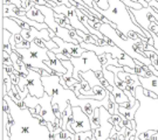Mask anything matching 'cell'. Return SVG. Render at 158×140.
<instances>
[{
  "mask_svg": "<svg viewBox=\"0 0 158 140\" xmlns=\"http://www.w3.org/2000/svg\"><path fill=\"white\" fill-rule=\"evenodd\" d=\"M10 106L13 124L10 130L11 140H51V131L39 118L33 116L29 107H20L8 95L2 97Z\"/></svg>",
  "mask_w": 158,
  "mask_h": 140,
  "instance_id": "1",
  "label": "cell"
},
{
  "mask_svg": "<svg viewBox=\"0 0 158 140\" xmlns=\"http://www.w3.org/2000/svg\"><path fill=\"white\" fill-rule=\"evenodd\" d=\"M94 8L97 12H100L104 18H107L110 22L116 25V30L119 34L125 36V39H139L148 42L147 34L144 29L134 22L129 7L125 5L122 0H109V8L102 10L100 8L96 1L94 0Z\"/></svg>",
  "mask_w": 158,
  "mask_h": 140,
  "instance_id": "2",
  "label": "cell"
},
{
  "mask_svg": "<svg viewBox=\"0 0 158 140\" xmlns=\"http://www.w3.org/2000/svg\"><path fill=\"white\" fill-rule=\"evenodd\" d=\"M135 97L139 101V107L135 114L137 124L136 135L149 131L158 130V98H151L144 94V88L142 85L136 86Z\"/></svg>",
  "mask_w": 158,
  "mask_h": 140,
  "instance_id": "3",
  "label": "cell"
},
{
  "mask_svg": "<svg viewBox=\"0 0 158 140\" xmlns=\"http://www.w3.org/2000/svg\"><path fill=\"white\" fill-rule=\"evenodd\" d=\"M98 30H100L103 35H106L107 38H109V39L111 40L114 42V45H116L117 47H119L122 50L125 51V53L129 56H131L132 58L141 61L142 63H144L148 67L152 64L150 57L142 55V54H139L138 51L136 50V47L143 41L141 38H139V39H131V38L124 39L115 28L110 26V23H104V22L101 23L100 27H98Z\"/></svg>",
  "mask_w": 158,
  "mask_h": 140,
  "instance_id": "4",
  "label": "cell"
},
{
  "mask_svg": "<svg viewBox=\"0 0 158 140\" xmlns=\"http://www.w3.org/2000/svg\"><path fill=\"white\" fill-rule=\"evenodd\" d=\"M14 50L18 51L21 55L23 63L27 67H31L33 69H44L46 71H48L51 75L53 73H55L46 64V61L49 60V56H48L49 49L40 47L35 42H31V46L28 48H17Z\"/></svg>",
  "mask_w": 158,
  "mask_h": 140,
  "instance_id": "5",
  "label": "cell"
},
{
  "mask_svg": "<svg viewBox=\"0 0 158 140\" xmlns=\"http://www.w3.org/2000/svg\"><path fill=\"white\" fill-rule=\"evenodd\" d=\"M70 61L74 66L73 77L77 79L79 82H82L83 78L80 76V73H85V71H102L103 70V66H102L101 61L98 58V55L95 51L93 50H85L81 56L77 57H72Z\"/></svg>",
  "mask_w": 158,
  "mask_h": 140,
  "instance_id": "6",
  "label": "cell"
},
{
  "mask_svg": "<svg viewBox=\"0 0 158 140\" xmlns=\"http://www.w3.org/2000/svg\"><path fill=\"white\" fill-rule=\"evenodd\" d=\"M52 99H53V97L47 92L40 98L28 94L27 97L23 99V103H25L26 107H29V109H35L36 105H40L41 106L40 116H42V118L46 122H51L54 125V127H60V119L56 117L55 112L53 110Z\"/></svg>",
  "mask_w": 158,
  "mask_h": 140,
  "instance_id": "7",
  "label": "cell"
},
{
  "mask_svg": "<svg viewBox=\"0 0 158 140\" xmlns=\"http://www.w3.org/2000/svg\"><path fill=\"white\" fill-rule=\"evenodd\" d=\"M111 113L104 106L100 107V126L97 129L93 130L94 135L97 140H107L110 137L111 130L114 129V124L110 122Z\"/></svg>",
  "mask_w": 158,
  "mask_h": 140,
  "instance_id": "8",
  "label": "cell"
},
{
  "mask_svg": "<svg viewBox=\"0 0 158 140\" xmlns=\"http://www.w3.org/2000/svg\"><path fill=\"white\" fill-rule=\"evenodd\" d=\"M72 129L74 133L79 132H87L90 131L91 124L90 118L85 113L81 106H73V122H72Z\"/></svg>",
  "mask_w": 158,
  "mask_h": 140,
  "instance_id": "9",
  "label": "cell"
},
{
  "mask_svg": "<svg viewBox=\"0 0 158 140\" xmlns=\"http://www.w3.org/2000/svg\"><path fill=\"white\" fill-rule=\"evenodd\" d=\"M28 69L29 74L26 78H27V88L29 90V95L40 98L46 94L45 86L42 83V75L33 68L28 67Z\"/></svg>",
  "mask_w": 158,
  "mask_h": 140,
  "instance_id": "10",
  "label": "cell"
},
{
  "mask_svg": "<svg viewBox=\"0 0 158 140\" xmlns=\"http://www.w3.org/2000/svg\"><path fill=\"white\" fill-rule=\"evenodd\" d=\"M152 7L149 5L148 7H142L141 10H134V8H129V11L134 14L136 20V23L138 26H141L144 30H149L150 29V25L152 20H156V18L152 15L151 13Z\"/></svg>",
  "mask_w": 158,
  "mask_h": 140,
  "instance_id": "11",
  "label": "cell"
},
{
  "mask_svg": "<svg viewBox=\"0 0 158 140\" xmlns=\"http://www.w3.org/2000/svg\"><path fill=\"white\" fill-rule=\"evenodd\" d=\"M55 34H56V36L61 38L66 42H72V43H76V45L83 42V39L76 33V29H69V28L59 26Z\"/></svg>",
  "mask_w": 158,
  "mask_h": 140,
  "instance_id": "12",
  "label": "cell"
},
{
  "mask_svg": "<svg viewBox=\"0 0 158 140\" xmlns=\"http://www.w3.org/2000/svg\"><path fill=\"white\" fill-rule=\"evenodd\" d=\"M35 6L45 15V22L47 23V26L51 28V29H53L54 32H56L57 28H59V23L55 20V11L52 7H49V6H45V5H35Z\"/></svg>",
  "mask_w": 158,
  "mask_h": 140,
  "instance_id": "13",
  "label": "cell"
},
{
  "mask_svg": "<svg viewBox=\"0 0 158 140\" xmlns=\"http://www.w3.org/2000/svg\"><path fill=\"white\" fill-rule=\"evenodd\" d=\"M26 13L27 11L25 7L19 8L17 5L10 4V2L2 4V18H15L20 15H26Z\"/></svg>",
  "mask_w": 158,
  "mask_h": 140,
  "instance_id": "14",
  "label": "cell"
},
{
  "mask_svg": "<svg viewBox=\"0 0 158 140\" xmlns=\"http://www.w3.org/2000/svg\"><path fill=\"white\" fill-rule=\"evenodd\" d=\"M48 56H49V60L46 61V64L51 68L53 71H55V73H61V74L67 73L66 67L62 64L61 60L57 57L55 53H53L52 50H48Z\"/></svg>",
  "mask_w": 158,
  "mask_h": 140,
  "instance_id": "15",
  "label": "cell"
},
{
  "mask_svg": "<svg viewBox=\"0 0 158 140\" xmlns=\"http://www.w3.org/2000/svg\"><path fill=\"white\" fill-rule=\"evenodd\" d=\"M139 81H141V85L148 91H152L156 95H158V76L156 75H151V76H139Z\"/></svg>",
  "mask_w": 158,
  "mask_h": 140,
  "instance_id": "16",
  "label": "cell"
},
{
  "mask_svg": "<svg viewBox=\"0 0 158 140\" xmlns=\"http://www.w3.org/2000/svg\"><path fill=\"white\" fill-rule=\"evenodd\" d=\"M2 28L10 30L12 34H21L23 29L13 18H2Z\"/></svg>",
  "mask_w": 158,
  "mask_h": 140,
  "instance_id": "17",
  "label": "cell"
},
{
  "mask_svg": "<svg viewBox=\"0 0 158 140\" xmlns=\"http://www.w3.org/2000/svg\"><path fill=\"white\" fill-rule=\"evenodd\" d=\"M138 107H139V101H136L135 105L131 107H125V106H122V105H119L118 106V111L119 113H122L123 116H125V118L131 122V120H134L135 119V114L137 110H138Z\"/></svg>",
  "mask_w": 158,
  "mask_h": 140,
  "instance_id": "18",
  "label": "cell"
},
{
  "mask_svg": "<svg viewBox=\"0 0 158 140\" xmlns=\"http://www.w3.org/2000/svg\"><path fill=\"white\" fill-rule=\"evenodd\" d=\"M98 58H100V61H101L103 68H107L108 66L121 67L118 60H117V58H115V57H113L109 53H104V54H102V55L98 56Z\"/></svg>",
  "mask_w": 158,
  "mask_h": 140,
  "instance_id": "19",
  "label": "cell"
},
{
  "mask_svg": "<svg viewBox=\"0 0 158 140\" xmlns=\"http://www.w3.org/2000/svg\"><path fill=\"white\" fill-rule=\"evenodd\" d=\"M26 17L29 18V19H32V20H35V21H38V22H45V15L42 14V12L40 11L35 5H34L29 11H27Z\"/></svg>",
  "mask_w": 158,
  "mask_h": 140,
  "instance_id": "20",
  "label": "cell"
},
{
  "mask_svg": "<svg viewBox=\"0 0 158 140\" xmlns=\"http://www.w3.org/2000/svg\"><path fill=\"white\" fill-rule=\"evenodd\" d=\"M70 119H73V106H72L70 104H68L66 111L62 113V117L60 119V127H61L63 131L67 130V124Z\"/></svg>",
  "mask_w": 158,
  "mask_h": 140,
  "instance_id": "21",
  "label": "cell"
},
{
  "mask_svg": "<svg viewBox=\"0 0 158 140\" xmlns=\"http://www.w3.org/2000/svg\"><path fill=\"white\" fill-rule=\"evenodd\" d=\"M75 140H97L94 135V131H87V132H79L75 133Z\"/></svg>",
  "mask_w": 158,
  "mask_h": 140,
  "instance_id": "22",
  "label": "cell"
},
{
  "mask_svg": "<svg viewBox=\"0 0 158 140\" xmlns=\"http://www.w3.org/2000/svg\"><path fill=\"white\" fill-rule=\"evenodd\" d=\"M123 2H124L125 5L128 6L129 8H134V10H141L143 6L139 4V2H137V1H134V0H122Z\"/></svg>",
  "mask_w": 158,
  "mask_h": 140,
  "instance_id": "23",
  "label": "cell"
},
{
  "mask_svg": "<svg viewBox=\"0 0 158 140\" xmlns=\"http://www.w3.org/2000/svg\"><path fill=\"white\" fill-rule=\"evenodd\" d=\"M97 6L102 10H108L109 8V0H95Z\"/></svg>",
  "mask_w": 158,
  "mask_h": 140,
  "instance_id": "24",
  "label": "cell"
},
{
  "mask_svg": "<svg viewBox=\"0 0 158 140\" xmlns=\"http://www.w3.org/2000/svg\"><path fill=\"white\" fill-rule=\"evenodd\" d=\"M149 135H148V140H158V130L153 131V130H149Z\"/></svg>",
  "mask_w": 158,
  "mask_h": 140,
  "instance_id": "25",
  "label": "cell"
},
{
  "mask_svg": "<svg viewBox=\"0 0 158 140\" xmlns=\"http://www.w3.org/2000/svg\"><path fill=\"white\" fill-rule=\"evenodd\" d=\"M56 5H66L68 7H72V2H70V0H53Z\"/></svg>",
  "mask_w": 158,
  "mask_h": 140,
  "instance_id": "26",
  "label": "cell"
},
{
  "mask_svg": "<svg viewBox=\"0 0 158 140\" xmlns=\"http://www.w3.org/2000/svg\"><path fill=\"white\" fill-rule=\"evenodd\" d=\"M2 140H11V137H10V132L7 130L2 129Z\"/></svg>",
  "mask_w": 158,
  "mask_h": 140,
  "instance_id": "27",
  "label": "cell"
},
{
  "mask_svg": "<svg viewBox=\"0 0 158 140\" xmlns=\"http://www.w3.org/2000/svg\"><path fill=\"white\" fill-rule=\"evenodd\" d=\"M149 5L151 6V7H153V8L158 12V0H151V1L149 2Z\"/></svg>",
  "mask_w": 158,
  "mask_h": 140,
  "instance_id": "28",
  "label": "cell"
},
{
  "mask_svg": "<svg viewBox=\"0 0 158 140\" xmlns=\"http://www.w3.org/2000/svg\"><path fill=\"white\" fill-rule=\"evenodd\" d=\"M138 2H139L143 7H148V6H149V2H148L147 0H138Z\"/></svg>",
  "mask_w": 158,
  "mask_h": 140,
  "instance_id": "29",
  "label": "cell"
},
{
  "mask_svg": "<svg viewBox=\"0 0 158 140\" xmlns=\"http://www.w3.org/2000/svg\"><path fill=\"white\" fill-rule=\"evenodd\" d=\"M115 138H116V135H115V137H109L107 140H115Z\"/></svg>",
  "mask_w": 158,
  "mask_h": 140,
  "instance_id": "30",
  "label": "cell"
},
{
  "mask_svg": "<svg viewBox=\"0 0 158 140\" xmlns=\"http://www.w3.org/2000/svg\"><path fill=\"white\" fill-rule=\"evenodd\" d=\"M135 140H142L139 137H137V135H135Z\"/></svg>",
  "mask_w": 158,
  "mask_h": 140,
  "instance_id": "31",
  "label": "cell"
},
{
  "mask_svg": "<svg viewBox=\"0 0 158 140\" xmlns=\"http://www.w3.org/2000/svg\"><path fill=\"white\" fill-rule=\"evenodd\" d=\"M147 1H148V2H150V1H151V0H147Z\"/></svg>",
  "mask_w": 158,
  "mask_h": 140,
  "instance_id": "32",
  "label": "cell"
}]
</instances>
